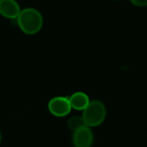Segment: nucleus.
Segmentation results:
<instances>
[{"mask_svg":"<svg viewBox=\"0 0 147 147\" xmlns=\"http://www.w3.org/2000/svg\"><path fill=\"white\" fill-rule=\"evenodd\" d=\"M17 22L23 33L26 34H34L42 28L43 18L37 9L27 8L20 12L17 16Z\"/></svg>","mask_w":147,"mask_h":147,"instance_id":"1","label":"nucleus"},{"mask_svg":"<svg viewBox=\"0 0 147 147\" xmlns=\"http://www.w3.org/2000/svg\"><path fill=\"white\" fill-rule=\"evenodd\" d=\"M106 108L104 104L98 100L90 102L88 106L84 109L83 118L85 125L89 127L99 126L103 122L106 117Z\"/></svg>","mask_w":147,"mask_h":147,"instance_id":"2","label":"nucleus"},{"mask_svg":"<svg viewBox=\"0 0 147 147\" xmlns=\"http://www.w3.org/2000/svg\"><path fill=\"white\" fill-rule=\"evenodd\" d=\"M48 109H49V111L53 115L62 117V116L67 115L71 112L72 108L71 106L69 98L58 96V97L53 98L49 102Z\"/></svg>","mask_w":147,"mask_h":147,"instance_id":"3","label":"nucleus"},{"mask_svg":"<svg viewBox=\"0 0 147 147\" xmlns=\"http://www.w3.org/2000/svg\"><path fill=\"white\" fill-rule=\"evenodd\" d=\"M93 134L87 126L74 132L73 144L75 147H90L93 144Z\"/></svg>","mask_w":147,"mask_h":147,"instance_id":"4","label":"nucleus"},{"mask_svg":"<svg viewBox=\"0 0 147 147\" xmlns=\"http://www.w3.org/2000/svg\"><path fill=\"white\" fill-rule=\"evenodd\" d=\"M21 10L16 0H0V15L4 17L14 19L17 18Z\"/></svg>","mask_w":147,"mask_h":147,"instance_id":"5","label":"nucleus"},{"mask_svg":"<svg viewBox=\"0 0 147 147\" xmlns=\"http://www.w3.org/2000/svg\"><path fill=\"white\" fill-rule=\"evenodd\" d=\"M71 106L77 110H84L90 103V99L85 93L76 92L69 98Z\"/></svg>","mask_w":147,"mask_h":147,"instance_id":"6","label":"nucleus"},{"mask_svg":"<svg viewBox=\"0 0 147 147\" xmlns=\"http://www.w3.org/2000/svg\"><path fill=\"white\" fill-rule=\"evenodd\" d=\"M67 126L68 127L72 130V131H77L84 127H85V122L84 121V118L83 116H78V115H75V116H72L71 117L68 121H67Z\"/></svg>","mask_w":147,"mask_h":147,"instance_id":"7","label":"nucleus"},{"mask_svg":"<svg viewBox=\"0 0 147 147\" xmlns=\"http://www.w3.org/2000/svg\"><path fill=\"white\" fill-rule=\"evenodd\" d=\"M134 5L139 7H145L147 6V0H130Z\"/></svg>","mask_w":147,"mask_h":147,"instance_id":"8","label":"nucleus"},{"mask_svg":"<svg viewBox=\"0 0 147 147\" xmlns=\"http://www.w3.org/2000/svg\"><path fill=\"white\" fill-rule=\"evenodd\" d=\"M1 141H2V135H1V132H0V144H1Z\"/></svg>","mask_w":147,"mask_h":147,"instance_id":"9","label":"nucleus"}]
</instances>
